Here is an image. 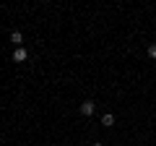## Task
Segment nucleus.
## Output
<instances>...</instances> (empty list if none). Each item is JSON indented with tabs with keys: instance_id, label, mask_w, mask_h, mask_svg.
<instances>
[{
	"instance_id": "nucleus-6",
	"label": "nucleus",
	"mask_w": 156,
	"mask_h": 146,
	"mask_svg": "<svg viewBox=\"0 0 156 146\" xmlns=\"http://www.w3.org/2000/svg\"><path fill=\"white\" fill-rule=\"evenodd\" d=\"M94 146H104V144H94Z\"/></svg>"
},
{
	"instance_id": "nucleus-5",
	"label": "nucleus",
	"mask_w": 156,
	"mask_h": 146,
	"mask_svg": "<svg viewBox=\"0 0 156 146\" xmlns=\"http://www.w3.org/2000/svg\"><path fill=\"white\" fill-rule=\"evenodd\" d=\"M148 57H154V60H156V42L148 47Z\"/></svg>"
},
{
	"instance_id": "nucleus-2",
	"label": "nucleus",
	"mask_w": 156,
	"mask_h": 146,
	"mask_svg": "<svg viewBox=\"0 0 156 146\" xmlns=\"http://www.w3.org/2000/svg\"><path fill=\"white\" fill-rule=\"evenodd\" d=\"M26 57H29V52L23 50V47H16V52H13V60H16V63H23Z\"/></svg>"
},
{
	"instance_id": "nucleus-1",
	"label": "nucleus",
	"mask_w": 156,
	"mask_h": 146,
	"mask_svg": "<svg viewBox=\"0 0 156 146\" xmlns=\"http://www.w3.org/2000/svg\"><path fill=\"white\" fill-rule=\"evenodd\" d=\"M94 110H96V104L91 99H86L83 104H81V112H83V115H94Z\"/></svg>"
},
{
	"instance_id": "nucleus-3",
	"label": "nucleus",
	"mask_w": 156,
	"mask_h": 146,
	"mask_svg": "<svg viewBox=\"0 0 156 146\" xmlns=\"http://www.w3.org/2000/svg\"><path fill=\"white\" fill-rule=\"evenodd\" d=\"M101 125H107V128H109V125H115V115H112V112L101 115Z\"/></svg>"
},
{
	"instance_id": "nucleus-4",
	"label": "nucleus",
	"mask_w": 156,
	"mask_h": 146,
	"mask_svg": "<svg viewBox=\"0 0 156 146\" xmlns=\"http://www.w3.org/2000/svg\"><path fill=\"white\" fill-rule=\"evenodd\" d=\"M11 42H13V45H16V47H21V42H23L21 31H13V34H11Z\"/></svg>"
}]
</instances>
